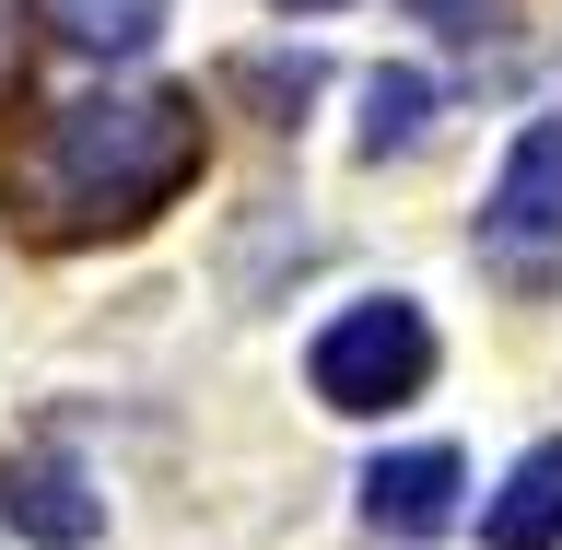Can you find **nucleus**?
Wrapping results in <instances>:
<instances>
[{"label":"nucleus","instance_id":"nucleus-1","mask_svg":"<svg viewBox=\"0 0 562 550\" xmlns=\"http://www.w3.org/2000/svg\"><path fill=\"white\" fill-rule=\"evenodd\" d=\"M200 176V94H82L12 165L47 235H130Z\"/></svg>","mask_w":562,"mask_h":550},{"label":"nucleus","instance_id":"nucleus-2","mask_svg":"<svg viewBox=\"0 0 562 550\" xmlns=\"http://www.w3.org/2000/svg\"><path fill=\"white\" fill-rule=\"evenodd\" d=\"M305 375H316V399L351 411V422L398 411V399H422V375H434V316H422L411 293H375V305H351V316L316 328Z\"/></svg>","mask_w":562,"mask_h":550},{"label":"nucleus","instance_id":"nucleus-3","mask_svg":"<svg viewBox=\"0 0 562 550\" xmlns=\"http://www.w3.org/2000/svg\"><path fill=\"white\" fill-rule=\"evenodd\" d=\"M481 258L516 293H539L562 270V117H527L516 130V153H504V176L481 200Z\"/></svg>","mask_w":562,"mask_h":550},{"label":"nucleus","instance_id":"nucleus-4","mask_svg":"<svg viewBox=\"0 0 562 550\" xmlns=\"http://www.w3.org/2000/svg\"><path fill=\"white\" fill-rule=\"evenodd\" d=\"M457 492H469L457 446L375 457V469H363V527H375V539H434V527H457Z\"/></svg>","mask_w":562,"mask_h":550},{"label":"nucleus","instance_id":"nucleus-5","mask_svg":"<svg viewBox=\"0 0 562 550\" xmlns=\"http://www.w3.org/2000/svg\"><path fill=\"white\" fill-rule=\"evenodd\" d=\"M481 539L492 550H562V434L504 469V492L481 504Z\"/></svg>","mask_w":562,"mask_h":550},{"label":"nucleus","instance_id":"nucleus-6","mask_svg":"<svg viewBox=\"0 0 562 550\" xmlns=\"http://www.w3.org/2000/svg\"><path fill=\"white\" fill-rule=\"evenodd\" d=\"M0 504H12V527H24V539H47V550H82V539L105 527V492L82 481L70 457H35V469H12V492H0Z\"/></svg>","mask_w":562,"mask_h":550},{"label":"nucleus","instance_id":"nucleus-7","mask_svg":"<svg viewBox=\"0 0 562 550\" xmlns=\"http://www.w3.org/2000/svg\"><path fill=\"white\" fill-rule=\"evenodd\" d=\"M363 165H386V153H422V141H434V82H422V70H375V82H363Z\"/></svg>","mask_w":562,"mask_h":550},{"label":"nucleus","instance_id":"nucleus-8","mask_svg":"<svg viewBox=\"0 0 562 550\" xmlns=\"http://www.w3.org/2000/svg\"><path fill=\"white\" fill-rule=\"evenodd\" d=\"M47 24L82 47V59H140L165 35V0H47Z\"/></svg>","mask_w":562,"mask_h":550},{"label":"nucleus","instance_id":"nucleus-9","mask_svg":"<svg viewBox=\"0 0 562 550\" xmlns=\"http://www.w3.org/2000/svg\"><path fill=\"white\" fill-rule=\"evenodd\" d=\"M504 12H516V0H422V24H446L457 47H481V35H504Z\"/></svg>","mask_w":562,"mask_h":550},{"label":"nucleus","instance_id":"nucleus-10","mask_svg":"<svg viewBox=\"0 0 562 550\" xmlns=\"http://www.w3.org/2000/svg\"><path fill=\"white\" fill-rule=\"evenodd\" d=\"M12 70H24V12L0 0V94H12Z\"/></svg>","mask_w":562,"mask_h":550},{"label":"nucleus","instance_id":"nucleus-11","mask_svg":"<svg viewBox=\"0 0 562 550\" xmlns=\"http://www.w3.org/2000/svg\"><path fill=\"white\" fill-rule=\"evenodd\" d=\"M270 12H340V0H270Z\"/></svg>","mask_w":562,"mask_h":550}]
</instances>
